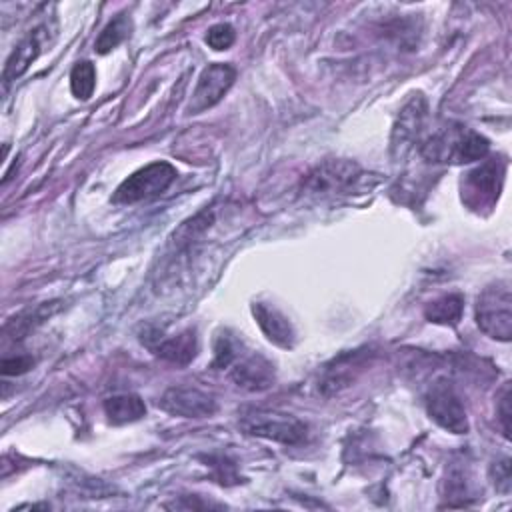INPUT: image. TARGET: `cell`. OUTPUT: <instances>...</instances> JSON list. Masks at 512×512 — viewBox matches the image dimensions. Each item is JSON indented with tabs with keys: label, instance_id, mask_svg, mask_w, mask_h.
<instances>
[{
	"label": "cell",
	"instance_id": "cell-3",
	"mask_svg": "<svg viewBox=\"0 0 512 512\" xmlns=\"http://www.w3.org/2000/svg\"><path fill=\"white\" fill-rule=\"evenodd\" d=\"M364 178L362 168L352 160H326L312 168L302 180V192L310 196H334L352 192Z\"/></svg>",
	"mask_w": 512,
	"mask_h": 512
},
{
	"label": "cell",
	"instance_id": "cell-21",
	"mask_svg": "<svg viewBox=\"0 0 512 512\" xmlns=\"http://www.w3.org/2000/svg\"><path fill=\"white\" fill-rule=\"evenodd\" d=\"M96 88V68L92 62L82 60L70 72V90L78 100H88Z\"/></svg>",
	"mask_w": 512,
	"mask_h": 512
},
{
	"label": "cell",
	"instance_id": "cell-12",
	"mask_svg": "<svg viewBox=\"0 0 512 512\" xmlns=\"http://www.w3.org/2000/svg\"><path fill=\"white\" fill-rule=\"evenodd\" d=\"M142 342L162 360L178 364V366H186L188 362L194 360L196 352H198V338H196V330L186 328L174 336H142Z\"/></svg>",
	"mask_w": 512,
	"mask_h": 512
},
{
	"label": "cell",
	"instance_id": "cell-20",
	"mask_svg": "<svg viewBox=\"0 0 512 512\" xmlns=\"http://www.w3.org/2000/svg\"><path fill=\"white\" fill-rule=\"evenodd\" d=\"M50 314H52V304H42V306H38V308H34V310H26V312H22L20 316L12 318V320L6 324L4 330H6V334H8L10 338H14V340L24 338L34 326H38L40 322H44Z\"/></svg>",
	"mask_w": 512,
	"mask_h": 512
},
{
	"label": "cell",
	"instance_id": "cell-8",
	"mask_svg": "<svg viewBox=\"0 0 512 512\" xmlns=\"http://www.w3.org/2000/svg\"><path fill=\"white\" fill-rule=\"evenodd\" d=\"M428 118V104L422 94H414L398 114V120L392 130V154L394 158H402L424 132V124Z\"/></svg>",
	"mask_w": 512,
	"mask_h": 512
},
{
	"label": "cell",
	"instance_id": "cell-22",
	"mask_svg": "<svg viewBox=\"0 0 512 512\" xmlns=\"http://www.w3.org/2000/svg\"><path fill=\"white\" fill-rule=\"evenodd\" d=\"M242 354V344L228 332H220L214 340V360L212 368L224 370L234 364V360Z\"/></svg>",
	"mask_w": 512,
	"mask_h": 512
},
{
	"label": "cell",
	"instance_id": "cell-18",
	"mask_svg": "<svg viewBox=\"0 0 512 512\" xmlns=\"http://www.w3.org/2000/svg\"><path fill=\"white\" fill-rule=\"evenodd\" d=\"M130 32H132V18L128 14H118L98 34L94 42V50L98 54H108L118 44H122L130 36Z\"/></svg>",
	"mask_w": 512,
	"mask_h": 512
},
{
	"label": "cell",
	"instance_id": "cell-23",
	"mask_svg": "<svg viewBox=\"0 0 512 512\" xmlns=\"http://www.w3.org/2000/svg\"><path fill=\"white\" fill-rule=\"evenodd\" d=\"M234 38H236L234 28L226 22H220V24H214L208 28L204 40L212 50H226L234 44Z\"/></svg>",
	"mask_w": 512,
	"mask_h": 512
},
{
	"label": "cell",
	"instance_id": "cell-14",
	"mask_svg": "<svg viewBox=\"0 0 512 512\" xmlns=\"http://www.w3.org/2000/svg\"><path fill=\"white\" fill-rule=\"evenodd\" d=\"M252 314L270 342L282 348H290L294 344V328L280 310H276L270 304L256 302L252 306Z\"/></svg>",
	"mask_w": 512,
	"mask_h": 512
},
{
	"label": "cell",
	"instance_id": "cell-19",
	"mask_svg": "<svg viewBox=\"0 0 512 512\" xmlns=\"http://www.w3.org/2000/svg\"><path fill=\"white\" fill-rule=\"evenodd\" d=\"M444 498H448L450 502L458 500L456 506H464V504H468L470 498H476L472 480H470V472L466 466L456 464L448 470V474L444 478ZM450 502H448V506H450Z\"/></svg>",
	"mask_w": 512,
	"mask_h": 512
},
{
	"label": "cell",
	"instance_id": "cell-15",
	"mask_svg": "<svg viewBox=\"0 0 512 512\" xmlns=\"http://www.w3.org/2000/svg\"><path fill=\"white\" fill-rule=\"evenodd\" d=\"M104 414L112 424H128L146 416V406L136 394H116L104 400Z\"/></svg>",
	"mask_w": 512,
	"mask_h": 512
},
{
	"label": "cell",
	"instance_id": "cell-25",
	"mask_svg": "<svg viewBox=\"0 0 512 512\" xmlns=\"http://www.w3.org/2000/svg\"><path fill=\"white\" fill-rule=\"evenodd\" d=\"M498 420H500V426H502V432L504 436L508 438L510 436V386L506 384L504 390H502V396L498 400Z\"/></svg>",
	"mask_w": 512,
	"mask_h": 512
},
{
	"label": "cell",
	"instance_id": "cell-26",
	"mask_svg": "<svg viewBox=\"0 0 512 512\" xmlns=\"http://www.w3.org/2000/svg\"><path fill=\"white\" fill-rule=\"evenodd\" d=\"M210 466H214L218 470L216 478H218L220 484H236L238 482V476L234 472V464H230L226 458H218V462L210 464Z\"/></svg>",
	"mask_w": 512,
	"mask_h": 512
},
{
	"label": "cell",
	"instance_id": "cell-24",
	"mask_svg": "<svg viewBox=\"0 0 512 512\" xmlns=\"http://www.w3.org/2000/svg\"><path fill=\"white\" fill-rule=\"evenodd\" d=\"M34 366V360L30 356H14V358H4L2 360V374L4 376H16Z\"/></svg>",
	"mask_w": 512,
	"mask_h": 512
},
{
	"label": "cell",
	"instance_id": "cell-16",
	"mask_svg": "<svg viewBox=\"0 0 512 512\" xmlns=\"http://www.w3.org/2000/svg\"><path fill=\"white\" fill-rule=\"evenodd\" d=\"M464 312V298L460 294H444L426 304L424 316L428 322L456 326Z\"/></svg>",
	"mask_w": 512,
	"mask_h": 512
},
{
	"label": "cell",
	"instance_id": "cell-5",
	"mask_svg": "<svg viewBox=\"0 0 512 512\" xmlns=\"http://www.w3.org/2000/svg\"><path fill=\"white\" fill-rule=\"evenodd\" d=\"M428 416L452 434L468 432V418L464 404L448 380H436L424 396Z\"/></svg>",
	"mask_w": 512,
	"mask_h": 512
},
{
	"label": "cell",
	"instance_id": "cell-9",
	"mask_svg": "<svg viewBox=\"0 0 512 512\" xmlns=\"http://www.w3.org/2000/svg\"><path fill=\"white\" fill-rule=\"evenodd\" d=\"M158 404L164 412L180 418H206L216 412L214 396L190 386L168 388Z\"/></svg>",
	"mask_w": 512,
	"mask_h": 512
},
{
	"label": "cell",
	"instance_id": "cell-10",
	"mask_svg": "<svg viewBox=\"0 0 512 512\" xmlns=\"http://www.w3.org/2000/svg\"><path fill=\"white\" fill-rule=\"evenodd\" d=\"M230 378L244 390L260 392L274 384V366L262 354L242 352L230 366Z\"/></svg>",
	"mask_w": 512,
	"mask_h": 512
},
{
	"label": "cell",
	"instance_id": "cell-17",
	"mask_svg": "<svg viewBox=\"0 0 512 512\" xmlns=\"http://www.w3.org/2000/svg\"><path fill=\"white\" fill-rule=\"evenodd\" d=\"M362 360H364L362 352H352L334 360V364L326 368L322 388L328 386L332 390H340L342 386H348L350 380L354 378V372L362 366Z\"/></svg>",
	"mask_w": 512,
	"mask_h": 512
},
{
	"label": "cell",
	"instance_id": "cell-4",
	"mask_svg": "<svg viewBox=\"0 0 512 512\" xmlns=\"http://www.w3.org/2000/svg\"><path fill=\"white\" fill-rule=\"evenodd\" d=\"M176 168L164 160L146 164L120 182L112 200L118 204H134L160 196L176 180Z\"/></svg>",
	"mask_w": 512,
	"mask_h": 512
},
{
	"label": "cell",
	"instance_id": "cell-13",
	"mask_svg": "<svg viewBox=\"0 0 512 512\" xmlns=\"http://www.w3.org/2000/svg\"><path fill=\"white\" fill-rule=\"evenodd\" d=\"M48 26L42 24L38 28H34L32 32H28L12 50V54L8 56L6 64H4V72H2V82L4 86H8L10 82L18 80L28 68L30 64L40 56L46 38H48Z\"/></svg>",
	"mask_w": 512,
	"mask_h": 512
},
{
	"label": "cell",
	"instance_id": "cell-2",
	"mask_svg": "<svg viewBox=\"0 0 512 512\" xmlns=\"http://www.w3.org/2000/svg\"><path fill=\"white\" fill-rule=\"evenodd\" d=\"M476 324L494 340L508 342L512 336V294L508 282H496L476 300Z\"/></svg>",
	"mask_w": 512,
	"mask_h": 512
},
{
	"label": "cell",
	"instance_id": "cell-11",
	"mask_svg": "<svg viewBox=\"0 0 512 512\" xmlns=\"http://www.w3.org/2000/svg\"><path fill=\"white\" fill-rule=\"evenodd\" d=\"M502 180H504V164H500L498 160L484 162L482 166H478L466 176V184H464L466 200L472 206L492 204L500 194Z\"/></svg>",
	"mask_w": 512,
	"mask_h": 512
},
{
	"label": "cell",
	"instance_id": "cell-7",
	"mask_svg": "<svg viewBox=\"0 0 512 512\" xmlns=\"http://www.w3.org/2000/svg\"><path fill=\"white\" fill-rule=\"evenodd\" d=\"M234 80H236L234 66L222 64V62L208 64L198 76L188 110L192 114H198V112H204L206 108H212L224 98V94L230 90Z\"/></svg>",
	"mask_w": 512,
	"mask_h": 512
},
{
	"label": "cell",
	"instance_id": "cell-1",
	"mask_svg": "<svg viewBox=\"0 0 512 512\" xmlns=\"http://www.w3.org/2000/svg\"><path fill=\"white\" fill-rule=\"evenodd\" d=\"M490 150V142L462 124H450L432 132L420 144V154L428 162L468 164L482 160Z\"/></svg>",
	"mask_w": 512,
	"mask_h": 512
},
{
	"label": "cell",
	"instance_id": "cell-6",
	"mask_svg": "<svg viewBox=\"0 0 512 512\" xmlns=\"http://www.w3.org/2000/svg\"><path fill=\"white\" fill-rule=\"evenodd\" d=\"M240 426L252 434V436H260V438H268L280 444H302L308 436V426L290 416V414H280V412H252L246 414L240 422Z\"/></svg>",
	"mask_w": 512,
	"mask_h": 512
}]
</instances>
